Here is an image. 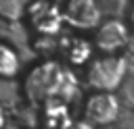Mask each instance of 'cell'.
I'll list each match as a JSON object with an SVG mask.
<instances>
[{"label": "cell", "instance_id": "1", "mask_svg": "<svg viewBox=\"0 0 134 129\" xmlns=\"http://www.w3.org/2000/svg\"><path fill=\"white\" fill-rule=\"evenodd\" d=\"M21 89L29 104H44L50 98H61L67 102L77 92V79L57 60H42L27 71Z\"/></svg>", "mask_w": 134, "mask_h": 129}, {"label": "cell", "instance_id": "2", "mask_svg": "<svg viewBox=\"0 0 134 129\" xmlns=\"http://www.w3.org/2000/svg\"><path fill=\"white\" fill-rule=\"evenodd\" d=\"M126 58L115 54H105L100 58H94L86 69V81L96 92H113L124 75H126Z\"/></svg>", "mask_w": 134, "mask_h": 129}, {"label": "cell", "instance_id": "3", "mask_svg": "<svg viewBox=\"0 0 134 129\" xmlns=\"http://www.w3.org/2000/svg\"><path fill=\"white\" fill-rule=\"evenodd\" d=\"M25 19L40 37H54L65 23L61 15V6L48 0H31L27 6Z\"/></svg>", "mask_w": 134, "mask_h": 129}, {"label": "cell", "instance_id": "4", "mask_svg": "<svg viewBox=\"0 0 134 129\" xmlns=\"http://www.w3.org/2000/svg\"><path fill=\"white\" fill-rule=\"evenodd\" d=\"M61 15L67 25L86 31V29L98 27L103 10L96 0H63Z\"/></svg>", "mask_w": 134, "mask_h": 129}, {"label": "cell", "instance_id": "5", "mask_svg": "<svg viewBox=\"0 0 134 129\" xmlns=\"http://www.w3.org/2000/svg\"><path fill=\"white\" fill-rule=\"evenodd\" d=\"M119 114V102L111 92H94L84 102V119L92 125H107Z\"/></svg>", "mask_w": 134, "mask_h": 129}, {"label": "cell", "instance_id": "6", "mask_svg": "<svg viewBox=\"0 0 134 129\" xmlns=\"http://www.w3.org/2000/svg\"><path fill=\"white\" fill-rule=\"evenodd\" d=\"M128 37L130 35H128L126 25L119 19L113 17L105 23H98V29H96V35H94V46L105 54H113V52L126 48Z\"/></svg>", "mask_w": 134, "mask_h": 129}, {"label": "cell", "instance_id": "7", "mask_svg": "<svg viewBox=\"0 0 134 129\" xmlns=\"http://www.w3.org/2000/svg\"><path fill=\"white\" fill-rule=\"evenodd\" d=\"M42 119L48 129H67L71 125L67 102L61 98H50L42 104Z\"/></svg>", "mask_w": 134, "mask_h": 129}, {"label": "cell", "instance_id": "8", "mask_svg": "<svg viewBox=\"0 0 134 129\" xmlns=\"http://www.w3.org/2000/svg\"><path fill=\"white\" fill-rule=\"evenodd\" d=\"M21 73V56L19 52L6 44L0 42V79L2 81H10Z\"/></svg>", "mask_w": 134, "mask_h": 129}, {"label": "cell", "instance_id": "9", "mask_svg": "<svg viewBox=\"0 0 134 129\" xmlns=\"http://www.w3.org/2000/svg\"><path fill=\"white\" fill-rule=\"evenodd\" d=\"M65 54H67V60H69L71 64L80 67V64H84V62L90 60V56H92V46H90V42H86V40H82V37H75V40L69 42Z\"/></svg>", "mask_w": 134, "mask_h": 129}, {"label": "cell", "instance_id": "10", "mask_svg": "<svg viewBox=\"0 0 134 129\" xmlns=\"http://www.w3.org/2000/svg\"><path fill=\"white\" fill-rule=\"evenodd\" d=\"M29 2L31 0H0V19L10 21V23L25 19Z\"/></svg>", "mask_w": 134, "mask_h": 129}, {"label": "cell", "instance_id": "11", "mask_svg": "<svg viewBox=\"0 0 134 129\" xmlns=\"http://www.w3.org/2000/svg\"><path fill=\"white\" fill-rule=\"evenodd\" d=\"M98 2V6H100V10L103 12H109V15H113L115 19L126 10V6L130 4V0H96Z\"/></svg>", "mask_w": 134, "mask_h": 129}, {"label": "cell", "instance_id": "12", "mask_svg": "<svg viewBox=\"0 0 134 129\" xmlns=\"http://www.w3.org/2000/svg\"><path fill=\"white\" fill-rule=\"evenodd\" d=\"M67 129H94V127H92V123H88V121L84 119V121H75V123L71 121V125H69Z\"/></svg>", "mask_w": 134, "mask_h": 129}, {"label": "cell", "instance_id": "13", "mask_svg": "<svg viewBox=\"0 0 134 129\" xmlns=\"http://www.w3.org/2000/svg\"><path fill=\"white\" fill-rule=\"evenodd\" d=\"M6 119H8V114H6V108H4V104L0 100V129L6 127Z\"/></svg>", "mask_w": 134, "mask_h": 129}, {"label": "cell", "instance_id": "14", "mask_svg": "<svg viewBox=\"0 0 134 129\" xmlns=\"http://www.w3.org/2000/svg\"><path fill=\"white\" fill-rule=\"evenodd\" d=\"M126 52H128L130 58H134V37H128V42H126Z\"/></svg>", "mask_w": 134, "mask_h": 129}]
</instances>
